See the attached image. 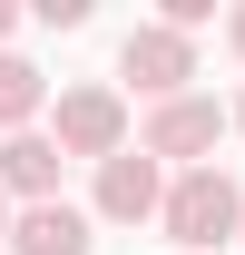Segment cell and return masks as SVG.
<instances>
[{
  "mask_svg": "<svg viewBox=\"0 0 245 255\" xmlns=\"http://www.w3.org/2000/svg\"><path fill=\"white\" fill-rule=\"evenodd\" d=\"M157 226H167L186 255H216V246L245 226V187L226 177V167H186L177 187H167V206H157Z\"/></svg>",
  "mask_w": 245,
  "mask_h": 255,
  "instance_id": "6da1fadb",
  "label": "cell"
},
{
  "mask_svg": "<svg viewBox=\"0 0 245 255\" xmlns=\"http://www.w3.org/2000/svg\"><path fill=\"white\" fill-rule=\"evenodd\" d=\"M118 137H127V108H118V89H69L59 98V137H49V147H59V157H118Z\"/></svg>",
  "mask_w": 245,
  "mask_h": 255,
  "instance_id": "7a4b0ae2",
  "label": "cell"
},
{
  "mask_svg": "<svg viewBox=\"0 0 245 255\" xmlns=\"http://www.w3.org/2000/svg\"><path fill=\"white\" fill-rule=\"evenodd\" d=\"M118 69H127V79H137L147 98H157V108H167V98H186V79H196V49H186V39L157 20V30H127Z\"/></svg>",
  "mask_w": 245,
  "mask_h": 255,
  "instance_id": "3957f363",
  "label": "cell"
},
{
  "mask_svg": "<svg viewBox=\"0 0 245 255\" xmlns=\"http://www.w3.org/2000/svg\"><path fill=\"white\" fill-rule=\"evenodd\" d=\"M157 206H167V187H157V157H147V147H118V157L98 167V216H108V226H147Z\"/></svg>",
  "mask_w": 245,
  "mask_h": 255,
  "instance_id": "277c9868",
  "label": "cell"
},
{
  "mask_svg": "<svg viewBox=\"0 0 245 255\" xmlns=\"http://www.w3.org/2000/svg\"><path fill=\"white\" fill-rule=\"evenodd\" d=\"M216 98H167V108H157L147 118V157H206L216 147Z\"/></svg>",
  "mask_w": 245,
  "mask_h": 255,
  "instance_id": "5b68a950",
  "label": "cell"
},
{
  "mask_svg": "<svg viewBox=\"0 0 245 255\" xmlns=\"http://www.w3.org/2000/svg\"><path fill=\"white\" fill-rule=\"evenodd\" d=\"M10 255H89V216L59 206V196L49 206H20L10 216Z\"/></svg>",
  "mask_w": 245,
  "mask_h": 255,
  "instance_id": "8992f818",
  "label": "cell"
},
{
  "mask_svg": "<svg viewBox=\"0 0 245 255\" xmlns=\"http://www.w3.org/2000/svg\"><path fill=\"white\" fill-rule=\"evenodd\" d=\"M0 196H30V206H49V196H59V147L20 128V137L0 147Z\"/></svg>",
  "mask_w": 245,
  "mask_h": 255,
  "instance_id": "52a82bcc",
  "label": "cell"
},
{
  "mask_svg": "<svg viewBox=\"0 0 245 255\" xmlns=\"http://www.w3.org/2000/svg\"><path fill=\"white\" fill-rule=\"evenodd\" d=\"M39 98H49V79H39L30 59H0V128H10V137L39 118Z\"/></svg>",
  "mask_w": 245,
  "mask_h": 255,
  "instance_id": "ba28073f",
  "label": "cell"
},
{
  "mask_svg": "<svg viewBox=\"0 0 245 255\" xmlns=\"http://www.w3.org/2000/svg\"><path fill=\"white\" fill-rule=\"evenodd\" d=\"M226 39H236V59H245V10H236V20H226Z\"/></svg>",
  "mask_w": 245,
  "mask_h": 255,
  "instance_id": "9c48e42d",
  "label": "cell"
},
{
  "mask_svg": "<svg viewBox=\"0 0 245 255\" xmlns=\"http://www.w3.org/2000/svg\"><path fill=\"white\" fill-rule=\"evenodd\" d=\"M10 30H20V10H10V0H0V39H10Z\"/></svg>",
  "mask_w": 245,
  "mask_h": 255,
  "instance_id": "30bf717a",
  "label": "cell"
},
{
  "mask_svg": "<svg viewBox=\"0 0 245 255\" xmlns=\"http://www.w3.org/2000/svg\"><path fill=\"white\" fill-rule=\"evenodd\" d=\"M0 246H10V196H0Z\"/></svg>",
  "mask_w": 245,
  "mask_h": 255,
  "instance_id": "8fae6325",
  "label": "cell"
},
{
  "mask_svg": "<svg viewBox=\"0 0 245 255\" xmlns=\"http://www.w3.org/2000/svg\"><path fill=\"white\" fill-rule=\"evenodd\" d=\"M236 128H245V98H236Z\"/></svg>",
  "mask_w": 245,
  "mask_h": 255,
  "instance_id": "7c38bea8",
  "label": "cell"
},
{
  "mask_svg": "<svg viewBox=\"0 0 245 255\" xmlns=\"http://www.w3.org/2000/svg\"><path fill=\"white\" fill-rule=\"evenodd\" d=\"M236 236H245V226H236Z\"/></svg>",
  "mask_w": 245,
  "mask_h": 255,
  "instance_id": "4fadbf2b",
  "label": "cell"
}]
</instances>
